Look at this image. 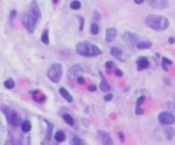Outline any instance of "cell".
I'll use <instances>...</instances> for the list:
<instances>
[{
    "mask_svg": "<svg viewBox=\"0 0 175 145\" xmlns=\"http://www.w3.org/2000/svg\"><path fill=\"white\" fill-rule=\"evenodd\" d=\"M41 20V10L36 1H31L22 16V23L29 34H33L37 23Z\"/></svg>",
    "mask_w": 175,
    "mask_h": 145,
    "instance_id": "cell-1",
    "label": "cell"
},
{
    "mask_svg": "<svg viewBox=\"0 0 175 145\" xmlns=\"http://www.w3.org/2000/svg\"><path fill=\"white\" fill-rule=\"evenodd\" d=\"M145 25L156 31H164L169 27V20L167 17L161 14H149L145 18Z\"/></svg>",
    "mask_w": 175,
    "mask_h": 145,
    "instance_id": "cell-2",
    "label": "cell"
},
{
    "mask_svg": "<svg viewBox=\"0 0 175 145\" xmlns=\"http://www.w3.org/2000/svg\"><path fill=\"white\" fill-rule=\"evenodd\" d=\"M76 52L77 54L82 57H96L102 53L101 48L96 44L89 42V41H83L76 44Z\"/></svg>",
    "mask_w": 175,
    "mask_h": 145,
    "instance_id": "cell-3",
    "label": "cell"
},
{
    "mask_svg": "<svg viewBox=\"0 0 175 145\" xmlns=\"http://www.w3.org/2000/svg\"><path fill=\"white\" fill-rule=\"evenodd\" d=\"M47 77L53 83H59L61 80V77H62V65L60 62L52 64L48 72H47Z\"/></svg>",
    "mask_w": 175,
    "mask_h": 145,
    "instance_id": "cell-4",
    "label": "cell"
},
{
    "mask_svg": "<svg viewBox=\"0 0 175 145\" xmlns=\"http://www.w3.org/2000/svg\"><path fill=\"white\" fill-rule=\"evenodd\" d=\"M3 112H4V114L6 115L7 123H9L11 126L18 127L19 125H22V123H23V121H22V119H20V116H19V114H18L14 109L4 107V108H3Z\"/></svg>",
    "mask_w": 175,
    "mask_h": 145,
    "instance_id": "cell-5",
    "label": "cell"
},
{
    "mask_svg": "<svg viewBox=\"0 0 175 145\" xmlns=\"http://www.w3.org/2000/svg\"><path fill=\"white\" fill-rule=\"evenodd\" d=\"M158 120L162 125H167V126H170L175 123V116L169 113V112H161L158 114Z\"/></svg>",
    "mask_w": 175,
    "mask_h": 145,
    "instance_id": "cell-6",
    "label": "cell"
},
{
    "mask_svg": "<svg viewBox=\"0 0 175 145\" xmlns=\"http://www.w3.org/2000/svg\"><path fill=\"white\" fill-rule=\"evenodd\" d=\"M82 73H83V68H82V66L80 65H74V66H72L71 68H70V71H69V78L71 79V80H78V78H80L82 77Z\"/></svg>",
    "mask_w": 175,
    "mask_h": 145,
    "instance_id": "cell-7",
    "label": "cell"
},
{
    "mask_svg": "<svg viewBox=\"0 0 175 145\" xmlns=\"http://www.w3.org/2000/svg\"><path fill=\"white\" fill-rule=\"evenodd\" d=\"M124 40L127 42V44H128L129 47H133L135 44H136V46L138 44V42H139V36L136 35V34H133V33L126 31V33L124 34Z\"/></svg>",
    "mask_w": 175,
    "mask_h": 145,
    "instance_id": "cell-8",
    "label": "cell"
},
{
    "mask_svg": "<svg viewBox=\"0 0 175 145\" xmlns=\"http://www.w3.org/2000/svg\"><path fill=\"white\" fill-rule=\"evenodd\" d=\"M149 5L157 10H163L169 6L168 0H149Z\"/></svg>",
    "mask_w": 175,
    "mask_h": 145,
    "instance_id": "cell-9",
    "label": "cell"
},
{
    "mask_svg": "<svg viewBox=\"0 0 175 145\" xmlns=\"http://www.w3.org/2000/svg\"><path fill=\"white\" fill-rule=\"evenodd\" d=\"M98 136L101 137L102 145H113V139L108 132L106 131H98Z\"/></svg>",
    "mask_w": 175,
    "mask_h": 145,
    "instance_id": "cell-10",
    "label": "cell"
},
{
    "mask_svg": "<svg viewBox=\"0 0 175 145\" xmlns=\"http://www.w3.org/2000/svg\"><path fill=\"white\" fill-rule=\"evenodd\" d=\"M136 64H137V70L138 71H143V70H145V68H148L150 66V61H149V59L146 57H139L137 59Z\"/></svg>",
    "mask_w": 175,
    "mask_h": 145,
    "instance_id": "cell-11",
    "label": "cell"
},
{
    "mask_svg": "<svg viewBox=\"0 0 175 145\" xmlns=\"http://www.w3.org/2000/svg\"><path fill=\"white\" fill-rule=\"evenodd\" d=\"M118 36V30L115 28H108L106 30V42H113L115 40V37Z\"/></svg>",
    "mask_w": 175,
    "mask_h": 145,
    "instance_id": "cell-12",
    "label": "cell"
},
{
    "mask_svg": "<svg viewBox=\"0 0 175 145\" xmlns=\"http://www.w3.org/2000/svg\"><path fill=\"white\" fill-rule=\"evenodd\" d=\"M59 92H60V95L62 96V97L65 99V100H66L69 103H72L73 102V97H72V95L66 90V89H65V88H60L59 89Z\"/></svg>",
    "mask_w": 175,
    "mask_h": 145,
    "instance_id": "cell-13",
    "label": "cell"
},
{
    "mask_svg": "<svg viewBox=\"0 0 175 145\" xmlns=\"http://www.w3.org/2000/svg\"><path fill=\"white\" fill-rule=\"evenodd\" d=\"M101 78H102V80H101L100 86H98V88H100V90H101V91H103V92H108V94H109V91H111V89H112V88H111V85L108 84V82L103 78V76H102V75H101Z\"/></svg>",
    "mask_w": 175,
    "mask_h": 145,
    "instance_id": "cell-14",
    "label": "cell"
},
{
    "mask_svg": "<svg viewBox=\"0 0 175 145\" xmlns=\"http://www.w3.org/2000/svg\"><path fill=\"white\" fill-rule=\"evenodd\" d=\"M122 51L120 49V48H118V47H112L111 48V54L115 58V59H118V60H122Z\"/></svg>",
    "mask_w": 175,
    "mask_h": 145,
    "instance_id": "cell-15",
    "label": "cell"
},
{
    "mask_svg": "<svg viewBox=\"0 0 175 145\" xmlns=\"http://www.w3.org/2000/svg\"><path fill=\"white\" fill-rule=\"evenodd\" d=\"M151 47H152V43L150 41H139L138 44H137V48H138V49H140V51L149 49V48H151Z\"/></svg>",
    "mask_w": 175,
    "mask_h": 145,
    "instance_id": "cell-16",
    "label": "cell"
},
{
    "mask_svg": "<svg viewBox=\"0 0 175 145\" xmlns=\"http://www.w3.org/2000/svg\"><path fill=\"white\" fill-rule=\"evenodd\" d=\"M20 128L24 133L30 132L31 131V123L29 121V120H23V123H22V125H20Z\"/></svg>",
    "mask_w": 175,
    "mask_h": 145,
    "instance_id": "cell-17",
    "label": "cell"
},
{
    "mask_svg": "<svg viewBox=\"0 0 175 145\" xmlns=\"http://www.w3.org/2000/svg\"><path fill=\"white\" fill-rule=\"evenodd\" d=\"M62 119H64V121L66 123L67 125H70V126H74V119H73V116L70 115L69 113H65V114L62 115Z\"/></svg>",
    "mask_w": 175,
    "mask_h": 145,
    "instance_id": "cell-18",
    "label": "cell"
},
{
    "mask_svg": "<svg viewBox=\"0 0 175 145\" xmlns=\"http://www.w3.org/2000/svg\"><path fill=\"white\" fill-rule=\"evenodd\" d=\"M54 139H55L56 143H62V141H65V139H66V136H65V133L62 131H58L54 134Z\"/></svg>",
    "mask_w": 175,
    "mask_h": 145,
    "instance_id": "cell-19",
    "label": "cell"
},
{
    "mask_svg": "<svg viewBox=\"0 0 175 145\" xmlns=\"http://www.w3.org/2000/svg\"><path fill=\"white\" fill-rule=\"evenodd\" d=\"M164 134H166V138L168 139V140H171L173 138H174V136H175V131H174V128L173 127H167V128H164Z\"/></svg>",
    "mask_w": 175,
    "mask_h": 145,
    "instance_id": "cell-20",
    "label": "cell"
},
{
    "mask_svg": "<svg viewBox=\"0 0 175 145\" xmlns=\"http://www.w3.org/2000/svg\"><path fill=\"white\" fill-rule=\"evenodd\" d=\"M41 41H42L43 44H49V31H48V29H46L43 31V34L41 36Z\"/></svg>",
    "mask_w": 175,
    "mask_h": 145,
    "instance_id": "cell-21",
    "label": "cell"
},
{
    "mask_svg": "<svg viewBox=\"0 0 175 145\" xmlns=\"http://www.w3.org/2000/svg\"><path fill=\"white\" fill-rule=\"evenodd\" d=\"M90 33H91L93 35H98V34H100V27H98V24H96V23H93V24H91Z\"/></svg>",
    "mask_w": 175,
    "mask_h": 145,
    "instance_id": "cell-22",
    "label": "cell"
},
{
    "mask_svg": "<svg viewBox=\"0 0 175 145\" xmlns=\"http://www.w3.org/2000/svg\"><path fill=\"white\" fill-rule=\"evenodd\" d=\"M46 124L48 125V130H47V136H46V139H47V140H49V139H51V137H52V130H53V125H52L49 121H47V120H46Z\"/></svg>",
    "mask_w": 175,
    "mask_h": 145,
    "instance_id": "cell-23",
    "label": "cell"
},
{
    "mask_svg": "<svg viewBox=\"0 0 175 145\" xmlns=\"http://www.w3.org/2000/svg\"><path fill=\"white\" fill-rule=\"evenodd\" d=\"M4 86L6 89H13L14 88V80L13 79H7L4 82Z\"/></svg>",
    "mask_w": 175,
    "mask_h": 145,
    "instance_id": "cell-24",
    "label": "cell"
},
{
    "mask_svg": "<svg viewBox=\"0 0 175 145\" xmlns=\"http://www.w3.org/2000/svg\"><path fill=\"white\" fill-rule=\"evenodd\" d=\"M80 6H82V3L78 1V0H74V1H72V3L70 4V7H71L72 10H79Z\"/></svg>",
    "mask_w": 175,
    "mask_h": 145,
    "instance_id": "cell-25",
    "label": "cell"
},
{
    "mask_svg": "<svg viewBox=\"0 0 175 145\" xmlns=\"http://www.w3.org/2000/svg\"><path fill=\"white\" fill-rule=\"evenodd\" d=\"M93 17H94V23H96V24L101 20V14H100L97 11H95V12H94V16H93Z\"/></svg>",
    "mask_w": 175,
    "mask_h": 145,
    "instance_id": "cell-26",
    "label": "cell"
},
{
    "mask_svg": "<svg viewBox=\"0 0 175 145\" xmlns=\"http://www.w3.org/2000/svg\"><path fill=\"white\" fill-rule=\"evenodd\" d=\"M162 64H163V65H173V60H170V59L163 57V58H162Z\"/></svg>",
    "mask_w": 175,
    "mask_h": 145,
    "instance_id": "cell-27",
    "label": "cell"
},
{
    "mask_svg": "<svg viewBox=\"0 0 175 145\" xmlns=\"http://www.w3.org/2000/svg\"><path fill=\"white\" fill-rule=\"evenodd\" d=\"M78 19H79V30L80 31H83V29H84V18L82 17V16H78Z\"/></svg>",
    "mask_w": 175,
    "mask_h": 145,
    "instance_id": "cell-28",
    "label": "cell"
},
{
    "mask_svg": "<svg viewBox=\"0 0 175 145\" xmlns=\"http://www.w3.org/2000/svg\"><path fill=\"white\" fill-rule=\"evenodd\" d=\"M144 102H145V96H140V97L137 100V107H140Z\"/></svg>",
    "mask_w": 175,
    "mask_h": 145,
    "instance_id": "cell-29",
    "label": "cell"
},
{
    "mask_svg": "<svg viewBox=\"0 0 175 145\" xmlns=\"http://www.w3.org/2000/svg\"><path fill=\"white\" fill-rule=\"evenodd\" d=\"M106 102H109V101H112L113 100V94H106V96H104V99H103Z\"/></svg>",
    "mask_w": 175,
    "mask_h": 145,
    "instance_id": "cell-30",
    "label": "cell"
},
{
    "mask_svg": "<svg viewBox=\"0 0 175 145\" xmlns=\"http://www.w3.org/2000/svg\"><path fill=\"white\" fill-rule=\"evenodd\" d=\"M72 145H84V143L79 138H74L73 141H72Z\"/></svg>",
    "mask_w": 175,
    "mask_h": 145,
    "instance_id": "cell-31",
    "label": "cell"
},
{
    "mask_svg": "<svg viewBox=\"0 0 175 145\" xmlns=\"http://www.w3.org/2000/svg\"><path fill=\"white\" fill-rule=\"evenodd\" d=\"M106 67L109 68V70H111V68H114V67H115V64H114L113 61H106Z\"/></svg>",
    "mask_w": 175,
    "mask_h": 145,
    "instance_id": "cell-32",
    "label": "cell"
},
{
    "mask_svg": "<svg viewBox=\"0 0 175 145\" xmlns=\"http://www.w3.org/2000/svg\"><path fill=\"white\" fill-rule=\"evenodd\" d=\"M136 114H137V115L144 114V109H143L142 107H136Z\"/></svg>",
    "mask_w": 175,
    "mask_h": 145,
    "instance_id": "cell-33",
    "label": "cell"
},
{
    "mask_svg": "<svg viewBox=\"0 0 175 145\" xmlns=\"http://www.w3.org/2000/svg\"><path fill=\"white\" fill-rule=\"evenodd\" d=\"M115 76L118 77H122V71L120 68H115Z\"/></svg>",
    "mask_w": 175,
    "mask_h": 145,
    "instance_id": "cell-34",
    "label": "cell"
},
{
    "mask_svg": "<svg viewBox=\"0 0 175 145\" xmlns=\"http://www.w3.org/2000/svg\"><path fill=\"white\" fill-rule=\"evenodd\" d=\"M119 138H120V141H121V143L125 141V136H124L122 132H119Z\"/></svg>",
    "mask_w": 175,
    "mask_h": 145,
    "instance_id": "cell-35",
    "label": "cell"
},
{
    "mask_svg": "<svg viewBox=\"0 0 175 145\" xmlns=\"http://www.w3.org/2000/svg\"><path fill=\"white\" fill-rule=\"evenodd\" d=\"M95 90H96V85L95 84L89 85V91H95Z\"/></svg>",
    "mask_w": 175,
    "mask_h": 145,
    "instance_id": "cell-36",
    "label": "cell"
},
{
    "mask_svg": "<svg viewBox=\"0 0 175 145\" xmlns=\"http://www.w3.org/2000/svg\"><path fill=\"white\" fill-rule=\"evenodd\" d=\"M77 82H78L79 84H84V83H85V79H84L83 77H80V78H78V80H77Z\"/></svg>",
    "mask_w": 175,
    "mask_h": 145,
    "instance_id": "cell-37",
    "label": "cell"
},
{
    "mask_svg": "<svg viewBox=\"0 0 175 145\" xmlns=\"http://www.w3.org/2000/svg\"><path fill=\"white\" fill-rule=\"evenodd\" d=\"M168 41H169V43H170V44H174V43H175V38H174V37H169V40H168Z\"/></svg>",
    "mask_w": 175,
    "mask_h": 145,
    "instance_id": "cell-38",
    "label": "cell"
},
{
    "mask_svg": "<svg viewBox=\"0 0 175 145\" xmlns=\"http://www.w3.org/2000/svg\"><path fill=\"white\" fill-rule=\"evenodd\" d=\"M144 1L143 0H135V4H137V5H140V4H143Z\"/></svg>",
    "mask_w": 175,
    "mask_h": 145,
    "instance_id": "cell-39",
    "label": "cell"
}]
</instances>
